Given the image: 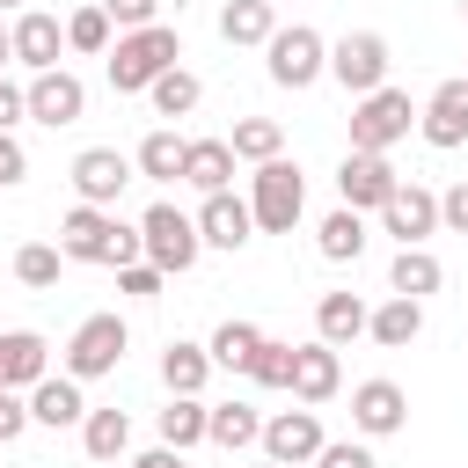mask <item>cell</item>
Returning a JSON list of instances; mask_svg holds the SVG:
<instances>
[{"label":"cell","mask_w":468,"mask_h":468,"mask_svg":"<svg viewBox=\"0 0 468 468\" xmlns=\"http://www.w3.org/2000/svg\"><path fill=\"white\" fill-rule=\"evenodd\" d=\"M58 256H66V263H110V271H124V263H139L146 249H139V227H124L117 212L73 205V212L58 219Z\"/></svg>","instance_id":"obj_1"},{"label":"cell","mask_w":468,"mask_h":468,"mask_svg":"<svg viewBox=\"0 0 468 468\" xmlns=\"http://www.w3.org/2000/svg\"><path fill=\"white\" fill-rule=\"evenodd\" d=\"M176 58H183V37H176L168 22H154V29H124V37L110 44V88H117V95H146Z\"/></svg>","instance_id":"obj_2"},{"label":"cell","mask_w":468,"mask_h":468,"mask_svg":"<svg viewBox=\"0 0 468 468\" xmlns=\"http://www.w3.org/2000/svg\"><path fill=\"white\" fill-rule=\"evenodd\" d=\"M300 205H307V183H300V168H292L285 154L263 161V168L249 176V219H256L263 234H292Z\"/></svg>","instance_id":"obj_3"},{"label":"cell","mask_w":468,"mask_h":468,"mask_svg":"<svg viewBox=\"0 0 468 468\" xmlns=\"http://www.w3.org/2000/svg\"><path fill=\"white\" fill-rule=\"evenodd\" d=\"M139 249H146V263L161 271V278H176V271H190L197 263V219L190 212H176L168 197L161 205H146V219H139Z\"/></svg>","instance_id":"obj_4"},{"label":"cell","mask_w":468,"mask_h":468,"mask_svg":"<svg viewBox=\"0 0 468 468\" xmlns=\"http://www.w3.org/2000/svg\"><path fill=\"white\" fill-rule=\"evenodd\" d=\"M410 124H417L410 95H402V88H373V95H358V110H351V154H388L395 139H410Z\"/></svg>","instance_id":"obj_5"},{"label":"cell","mask_w":468,"mask_h":468,"mask_svg":"<svg viewBox=\"0 0 468 468\" xmlns=\"http://www.w3.org/2000/svg\"><path fill=\"white\" fill-rule=\"evenodd\" d=\"M124 344H132V329H124L117 314H88V322L66 336V380H102V373H117Z\"/></svg>","instance_id":"obj_6"},{"label":"cell","mask_w":468,"mask_h":468,"mask_svg":"<svg viewBox=\"0 0 468 468\" xmlns=\"http://www.w3.org/2000/svg\"><path fill=\"white\" fill-rule=\"evenodd\" d=\"M271 80L278 88H314L322 73H329V44L307 29V22H292V29H271Z\"/></svg>","instance_id":"obj_7"},{"label":"cell","mask_w":468,"mask_h":468,"mask_svg":"<svg viewBox=\"0 0 468 468\" xmlns=\"http://www.w3.org/2000/svg\"><path fill=\"white\" fill-rule=\"evenodd\" d=\"M329 73H336L351 95L388 88V37H380V29H351V37H336V44H329Z\"/></svg>","instance_id":"obj_8"},{"label":"cell","mask_w":468,"mask_h":468,"mask_svg":"<svg viewBox=\"0 0 468 468\" xmlns=\"http://www.w3.org/2000/svg\"><path fill=\"white\" fill-rule=\"evenodd\" d=\"M263 461H278V468H300V461H314L329 439H322V417L314 410H278V417H263Z\"/></svg>","instance_id":"obj_9"},{"label":"cell","mask_w":468,"mask_h":468,"mask_svg":"<svg viewBox=\"0 0 468 468\" xmlns=\"http://www.w3.org/2000/svg\"><path fill=\"white\" fill-rule=\"evenodd\" d=\"M380 227H388L402 249H424V234H439V190H424V183H395V197L380 205Z\"/></svg>","instance_id":"obj_10"},{"label":"cell","mask_w":468,"mask_h":468,"mask_svg":"<svg viewBox=\"0 0 468 468\" xmlns=\"http://www.w3.org/2000/svg\"><path fill=\"white\" fill-rule=\"evenodd\" d=\"M395 168H388V154H344V168H336V190H344V205L351 212H380L388 197H395Z\"/></svg>","instance_id":"obj_11"},{"label":"cell","mask_w":468,"mask_h":468,"mask_svg":"<svg viewBox=\"0 0 468 468\" xmlns=\"http://www.w3.org/2000/svg\"><path fill=\"white\" fill-rule=\"evenodd\" d=\"M22 102H29V117H37V124H51V132H58V124H73V117L88 110V88H80L66 66H51V73H37V80L22 88Z\"/></svg>","instance_id":"obj_12"},{"label":"cell","mask_w":468,"mask_h":468,"mask_svg":"<svg viewBox=\"0 0 468 468\" xmlns=\"http://www.w3.org/2000/svg\"><path fill=\"white\" fill-rule=\"evenodd\" d=\"M132 183V161L117 154V146H88V154H73V190H80V205H117V190Z\"/></svg>","instance_id":"obj_13"},{"label":"cell","mask_w":468,"mask_h":468,"mask_svg":"<svg viewBox=\"0 0 468 468\" xmlns=\"http://www.w3.org/2000/svg\"><path fill=\"white\" fill-rule=\"evenodd\" d=\"M51 373V344L37 329H0V395H22Z\"/></svg>","instance_id":"obj_14"},{"label":"cell","mask_w":468,"mask_h":468,"mask_svg":"<svg viewBox=\"0 0 468 468\" xmlns=\"http://www.w3.org/2000/svg\"><path fill=\"white\" fill-rule=\"evenodd\" d=\"M249 234H256V219H249V197H234V190H212V197L197 205V241H205V249H249Z\"/></svg>","instance_id":"obj_15"},{"label":"cell","mask_w":468,"mask_h":468,"mask_svg":"<svg viewBox=\"0 0 468 468\" xmlns=\"http://www.w3.org/2000/svg\"><path fill=\"white\" fill-rule=\"evenodd\" d=\"M402 417H410V395H402L395 380H358V388H351V424H358L366 439L402 431Z\"/></svg>","instance_id":"obj_16"},{"label":"cell","mask_w":468,"mask_h":468,"mask_svg":"<svg viewBox=\"0 0 468 468\" xmlns=\"http://www.w3.org/2000/svg\"><path fill=\"white\" fill-rule=\"evenodd\" d=\"M417 132H424V146H461L468 139V80H439V95L417 110Z\"/></svg>","instance_id":"obj_17"},{"label":"cell","mask_w":468,"mask_h":468,"mask_svg":"<svg viewBox=\"0 0 468 468\" xmlns=\"http://www.w3.org/2000/svg\"><path fill=\"white\" fill-rule=\"evenodd\" d=\"M7 44H15V58H22L29 73H51V66H58V44H66V29H58V15L29 7V15H15Z\"/></svg>","instance_id":"obj_18"},{"label":"cell","mask_w":468,"mask_h":468,"mask_svg":"<svg viewBox=\"0 0 468 468\" xmlns=\"http://www.w3.org/2000/svg\"><path fill=\"white\" fill-rule=\"evenodd\" d=\"M336 380H344V366H336V351H329L322 336H314V344H292V395H300V402H329Z\"/></svg>","instance_id":"obj_19"},{"label":"cell","mask_w":468,"mask_h":468,"mask_svg":"<svg viewBox=\"0 0 468 468\" xmlns=\"http://www.w3.org/2000/svg\"><path fill=\"white\" fill-rule=\"evenodd\" d=\"M88 417V402H80V380H66V373H44L37 388H29V424H51V431H66V424H80Z\"/></svg>","instance_id":"obj_20"},{"label":"cell","mask_w":468,"mask_h":468,"mask_svg":"<svg viewBox=\"0 0 468 468\" xmlns=\"http://www.w3.org/2000/svg\"><path fill=\"white\" fill-rule=\"evenodd\" d=\"M366 314H373V307H366L358 292H322V300H314V336H322L329 351H344L351 336H366Z\"/></svg>","instance_id":"obj_21"},{"label":"cell","mask_w":468,"mask_h":468,"mask_svg":"<svg viewBox=\"0 0 468 468\" xmlns=\"http://www.w3.org/2000/svg\"><path fill=\"white\" fill-rule=\"evenodd\" d=\"M227 176H234V146L227 139H190L183 146V183H197L212 197V190H227Z\"/></svg>","instance_id":"obj_22"},{"label":"cell","mask_w":468,"mask_h":468,"mask_svg":"<svg viewBox=\"0 0 468 468\" xmlns=\"http://www.w3.org/2000/svg\"><path fill=\"white\" fill-rule=\"evenodd\" d=\"M314 249L329 256V263H358L366 256V212H351V205H336L322 227H314Z\"/></svg>","instance_id":"obj_23"},{"label":"cell","mask_w":468,"mask_h":468,"mask_svg":"<svg viewBox=\"0 0 468 468\" xmlns=\"http://www.w3.org/2000/svg\"><path fill=\"white\" fill-rule=\"evenodd\" d=\"M271 29H278V7L271 0H227L219 7V37L227 44H271Z\"/></svg>","instance_id":"obj_24"},{"label":"cell","mask_w":468,"mask_h":468,"mask_svg":"<svg viewBox=\"0 0 468 468\" xmlns=\"http://www.w3.org/2000/svg\"><path fill=\"white\" fill-rule=\"evenodd\" d=\"M366 329H373V344H388V351H402V344H417V329H424V300H388V307H373L366 314Z\"/></svg>","instance_id":"obj_25"},{"label":"cell","mask_w":468,"mask_h":468,"mask_svg":"<svg viewBox=\"0 0 468 468\" xmlns=\"http://www.w3.org/2000/svg\"><path fill=\"white\" fill-rule=\"evenodd\" d=\"M205 439L227 446V453H241V446L263 439V417H256L249 402H219V410H205Z\"/></svg>","instance_id":"obj_26"},{"label":"cell","mask_w":468,"mask_h":468,"mask_svg":"<svg viewBox=\"0 0 468 468\" xmlns=\"http://www.w3.org/2000/svg\"><path fill=\"white\" fill-rule=\"evenodd\" d=\"M439 256L431 249H395V263H388V285L402 292V300H424V292H439Z\"/></svg>","instance_id":"obj_27"},{"label":"cell","mask_w":468,"mask_h":468,"mask_svg":"<svg viewBox=\"0 0 468 468\" xmlns=\"http://www.w3.org/2000/svg\"><path fill=\"white\" fill-rule=\"evenodd\" d=\"M161 380H168V395H197L212 380V351L205 344H168L161 351Z\"/></svg>","instance_id":"obj_28"},{"label":"cell","mask_w":468,"mask_h":468,"mask_svg":"<svg viewBox=\"0 0 468 468\" xmlns=\"http://www.w3.org/2000/svg\"><path fill=\"white\" fill-rule=\"evenodd\" d=\"M80 446H88V461H117L132 446V417L124 410H88L80 417Z\"/></svg>","instance_id":"obj_29"},{"label":"cell","mask_w":468,"mask_h":468,"mask_svg":"<svg viewBox=\"0 0 468 468\" xmlns=\"http://www.w3.org/2000/svg\"><path fill=\"white\" fill-rule=\"evenodd\" d=\"M227 146H234V161H256V168H263V161L285 154V124H278V117H241Z\"/></svg>","instance_id":"obj_30"},{"label":"cell","mask_w":468,"mask_h":468,"mask_svg":"<svg viewBox=\"0 0 468 468\" xmlns=\"http://www.w3.org/2000/svg\"><path fill=\"white\" fill-rule=\"evenodd\" d=\"M183 146H190V139H176V132H146L139 154H132V168L154 176V183H183Z\"/></svg>","instance_id":"obj_31"},{"label":"cell","mask_w":468,"mask_h":468,"mask_svg":"<svg viewBox=\"0 0 468 468\" xmlns=\"http://www.w3.org/2000/svg\"><path fill=\"white\" fill-rule=\"evenodd\" d=\"M205 439V402L197 395H168V410H161V446L168 453H190Z\"/></svg>","instance_id":"obj_32"},{"label":"cell","mask_w":468,"mask_h":468,"mask_svg":"<svg viewBox=\"0 0 468 468\" xmlns=\"http://www.w3.org/2000/svg\"><path fill=\"white\" fill-rule=\"evenodd\" d=\"M256 344H263V329H256V322H219V336H212L205 351H212V366H227V373H249Z\"/></svg>","instance_id":"obj_33"},{"label":"cell","mask_w":468,"mask_h":468,"mask_svg":"<svg viewBox=\"0 0 468 468\" xmlns=\"http://www.w3.org/2000/svg\"><path fill=\"white\" fill-rule=\"evenodd\" d=\"M146 95H154V110H161V117H190L205 88H197V73H183V66H168V73H161V80H154Z\"/></svg>","instance_id":"obj_34"},{"label":"cell","mask_w":468,"mask_h":468,"mask_svg":"<svg viewBox=\"0 0 468 468\" xmlns=\"http://www.w3.org/2000/svg\"><path fill=\"white\" fill-rule=\"evenodd\" d=\"M58 263H66V256H58L51 241H22V249H15V278H22V285H37V292H44V285H58Z\"/></svg>","instance_id":"obj_35"},{"label":"cell","mask_w":468,"mask_h":468,"mask_svg":"<svg viewBox=\"0 0 468 468\" xmlns=\"http://www.w3.org/2000/svg\"><path fill=\"white\" fill-rule=\"evenodd\" d=\"M249 380H256V388H292V344L263 336V344H256V358H249Z\"/></svg>","instance_id":"obj_36"},{"label":"cell","mask_w":468,"mask_h":468,"mask_svg":"<svg viewBox=\"0 0 468 468\" xmlns=\"http://www.w3.org/2000/svg\"><path fill=\"white\" fill-rule=\"evenodd\" d=\"M66 44L73 51H110V15L102 7H73L66 15Z\"/></svg>","instance_id":"obj_37"},{"label":"cell","mask_w":468,"mask_h":468,"mask_svg":"<svg viewBox=\"0 0 468 468\" xmlns=\"http://www.w3.org/2000/svg\"><path fill=\"white\" fill-rule=\"evenodd\" d=\"M95 7L117 22V37H124V29H154V22H161V0H95Z\"/></svg>","instance_id":"obj_38"},{"label":"cell","mask_w":468,"mask_h":468,"mask_svg":"<svg viewBox=\"0 0 468 468\" xmlns=\"http://www.w3.org/2000/svg\"><path fill=\"white\" fill-rule=\"evenodd\" d=\"M314 468H380V461H373L358 439H336V446H322V453H314Z\"/></svg>","instance_id":"obj_39"},{"label":"cell","mask_w":468,"mask_h":468,"mask_svg":"<svg viewBox=\"0 0 468 468\" xmlns=\"http://www.w3.org/2000/svg\"><path fill=\"white\" fill-rule=\"evenodd\" d=\"M117 285H124L132 300H161V271H154V263H124V271H117Z\"/></svg>","instance_id":"obj_40"},{"label":"cell","mask_w":468,"mask_h":468,"mask_svg":"<svg viewBox=\"0 0 468 468\" xmlns=\"http://www.w3.org/2000/svg\"><path fill=\"white\" fill-rule=\"evenodd\" d=\"M439 227H453V234H468V176H461L453 190H439Z\"/></svg>","instance_id":"obj_41"},{"label":"cell","mask_w":468,"mask_h":468,"mask_svg":"<svg viewBox=\"0 0 468 468\" xmlns=\"http://www.w3.org/2000/svg\"><path fill=\"white\" fill-rule=\"evenodd\" d=\"M22 176H29V154L15 132H0V183H22Z\"/></svg>","instance_id":"obj_42"},{"label":"cell","mask_w":468,"mask_h":468,"mask_svg":"<svg viewBox=\"0 0 468 468\" xmlns=\"http://www.w3.org/2000/svg\"><path fill=\"white\" fill-rule=\"evenodd\" d=\"M22 431H29V402H22V395H0V446L22 439Z\"/></svg>","instance_id":"obj_43"},{"label":"cell","mask_w":468,"mask_h":468,"mask_svg":"<svg viewBox=\"0 0 468 468\" xmlns=\"http://www.w3.org/2000/svg\"><path fill=\"white\" fill-rule=\"evenodd\" d=\"M22 117H29V102H22V88H15V80H0V132H15Z\"/></svg>","instance_id":"obj_44"},{"label":"cell","mask_w":468,"mask_h":468,"mask_svg":"<svg viewBox=\"0 0 468 468\" xmlns=\"http://www.w3.org/2000/svg\"><path fill=\"white\" fill-rule=\"evenodd\" d=\"M132 468H190V461H183V453H168V446H154V453H139Z\"/></svg>","instance_id":"obj_45"},{"label":"cell","mask_w":468,"mask_h":468,"mask_svg":"<svg viewBox=\"0 0 468 468\" xmlns=\"http://www.w3.org/2000/svg\"><path fill=\"white\" fill-rule=\"evenodd\" d=\"M7 58H15V44H7V29H0V66H7Z\"/></svg>","instance_id":"obj_46"},{"label":"cell","mask_w":468,"mask_h":468,"mask_svg":"<svg viewBox=\"0 0 468 468\" xmlns=\"http://www.w3.org/2000/svg\"><path fill=\"white\" fill-rule=\"evenodd\" d=\"M0 7H22V0H0Z\"/></svg>","instance_id":"obj_47"},{"label":"cell","mask_w":468,"mask_h":468,"mask_svg":"<svg viewBox=\"0 0 468 468\" xmlns=\"http://www.w3.org/2000/svg\"><path fill=\"white\" fill-rule=\"evenodd\" d=\"M263 468H278V461H263Z\"/></svg>","instance_id":"obj_48"},{"label":"cell","mask_w":468,"mask_h":468,"mask_svg":"<svg viewBox=\"0 0 468 468\" xmlns=\"http://www.w3.org/2000/svg\"><path fill=\"white\" fill-rule=\"evenodd\" d=\"M461 80H468V73H461Z\"/></svg>","instance_id":"obj_49"},{"label":"cell","mask_w":468,"mask_h":468,"mask_svg":"<svg viewBox=\"0 0 468 468\" xmlns=\"http://www.w3.org/2000/svg\"><path fill=\"white\" fill-rule=\"evenodd\" d=\"M271 7H278V0H271Z\"/></svg>","instance_id":"obj_50"}]
</instances>
